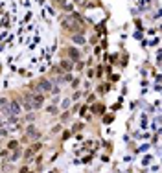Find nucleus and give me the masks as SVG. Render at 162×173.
<instances>
[{
  "mask_svg": "<svg viewBox=\"0 0 162 173\" xmlns=\"http://www.w3.org/2000/svg\"><path fill=\"white\" fill-rule=\"evenodd\" d=\"M39 87H41L42 90H50V88H52V85H50V81H44V79H42V81L39 83Z\"/></svg>",
  "mask_w": 162,
  "mask_h": 173,
  "instance_id": "obj_1",
  "label": "nucleus"
},
{
  "mask_svg": "<svg viewBox=\"0 0 162 173\" xmlns=\"http://www.w3.org/2000/svg\"><path fill=\"white\" fill-rule=\"evenodd\" d=\"M70 66H72V65H70L68 61H63V63H61V68H65V70H70Z\"/></svg>",
  "mask_w": 162,
  "mask_h": 173,
  "instance_id": "obj_2",
  "label": "nucleus"
},
{
  "mask_svg": "<svg viewBox=\"0 0 162 173\" xmlns=\"http://www.w3.org/2000/svg\"><path fill=\"white\" fill-rule=\"evenodd\" d=\"M2 124H4V122H2V118H0V127H2Z\"/></svg>",
  "mask_w": 162,
  "mask_h": 173,
  "instance_id": "obj_3",
  "label": "nucleus"
}]
</instances>
